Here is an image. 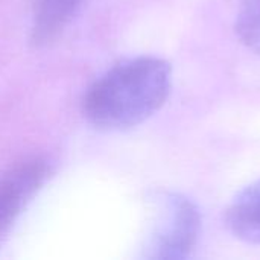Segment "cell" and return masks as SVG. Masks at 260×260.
Returning a JSON list of instances; mask_svg holds the SVG:
<instances>
[{
    "mask_svg": "<svg viewBox=\"0 0 260 260\" xmlns=\"http://www.w3.org/2000/svg\"><path fill=\"white\" fill-rule=\"evenodd\" d=\"M225 224L238 239L260 245V180L233 198L225 212Z\"/></svg>",
    "mask_w": 260,
    "mask_h": 260,
    "instance_id": "obj_4",
    "label": "cell"
},
{
    "mask_svg": "<svg viewBox=\"0 0 260 260\" xmlns=\"http://www.w3.org/2000/svg\"><path fill=\"white\" fill-rule=\"evenodd\" d=\"M158 221L149 242L152 259H184L195 248L201 230L197 206L186 197L168 193L158 204Z\"/></svg>",
    "mask_w": 260,
    "mask_h": 260,
    "instance_id": "obj_2",
    "label": "cell"
},
{
    "mask_svg": "<svg viewBox=\"0 0 260 260\" xmlns=\"http://www.w3.org/2000/svg\"><path fill=\"white\" fill-rule=\"evenodd\" d=\"M84 0H35L32 40L37 44L52 41L76 14Z\"/></svg>",
    "mask_w": 260,
    "mask_h": 260,
    "instance_id": "obj_5",
    "label": "cell"
},
{
    "mask_svg": "<svg viewBox=\"0 0 260 260\" xmlns=\"http://www.w3.org/2000/svg\"><path fill=\"white\" fill-rule=\"evenodd\" d=\"M49 175L47 160L35 157L17 165L0 178V233L17 221Z\"/></svg>",
    "mask_w": 260,
    "mask_h": 260,
    "instance_id": "obj_3",
    "label": "cell"
},
{
    "mask_svg": "<svg viewBox=\"0 0 260 260\" xmlns=\"http://www.w3.org/2000/svg\"><path fill=\"white\" fill-rule=\"evenodd\" d=\"M172 88L171 64L157 56L126 59L102 75L84 98V114L104 129H126L155 114Z\"/></svg>",
    "mask_w": 260,
    "mask_h": 260,
    "instance_id": "obj_1",
    "label": "cell"
},
{
    "mask_svg": "<svg viewBox=\"0 0 260 260\" xmlns=\"http://www.w3.org/2000/svg\"><path fill=\"white\" fill-rule=\"evenodd\" d=\"M236 32L247 47L260 55V0H242L236 15Z\"/></svg>",
    "mask_w": 260,
    "mask_h": 260,
    "instance_id": "obj_6",
    "label": "cell"
}]
</instances>
